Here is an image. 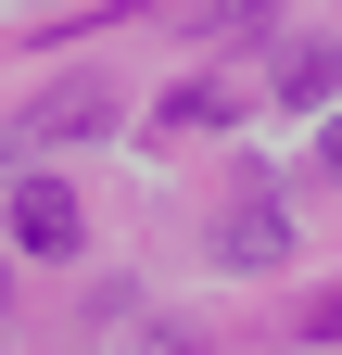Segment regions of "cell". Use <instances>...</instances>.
<instances>
[{
    "label": "cell",
    "instance_id": "6da1fadb",
    "mask_svg": "<svg viewBox=\"0 0 342 355\" xmlns=\"http://www.w3.org/2000/svg\"><path fill=\"white\" fill-rule=\"evenodd\" d=\"M114 127V76H51L38 102L13 114V140H38V153H64V140H102Z\"/></svg>",
    "mask_w": 342,
    "mask_h": 355
},
{
    "label": "cell",
    "instance_id": "7a4b0ae2",
    "mask_svg": "<svg viewBox=\"0 0 342 355\" xmlns=\"http://www.w3.org/2000/svg\"><path fill=\"white\" fill-rule=\"evenodd\" d=\"M0 229H13V254H38V266H51V254H76V191H64V178H13V203H0Z\"/></svg>",
    "mask_w": 342,
    "mask_h": 355
},
{
    "label": "cell",
    "instance_id": "3957f363",
    "mask_svg": "<svg viewBox=\"0 0 342 355\" xmlns=\"http://www.w3.org/2000/svg\"><path fill=\"white\" fill-rule=\"evenodd\" d=\"M279 254H291V216H279L267 191H241V203L216 216V266H241V279H267Z\"/></svg>",
    "mask_w": 342,
    "mask_h": 355
},
{
    "label": "cell",
    "instance_id": "277c9868",
    "mask_svg": "<svg viewBox=\"0 0 342 355\" xmlns=\"http://www.w3.org/2000/svg\"><path fill=\"white\" fill-rule=\"evenodd\" d=\"M330 89H342V38H291V51H279V102H291V114H317Z\"/></svg>",
    "mask_w": 342,
    "mask_h": 355
},
{
    "label": "cell",
    "instance_id": "5b68a950",
    "mask_svg": "<svg viewBox=\"0 0 342 355\" xmlns=\"http://www.w3.org/2000/svg\"><path fill=\"white\" fill-rule=\"evenodd\" d=\"M165 127H178V140H190V127H228V89H178V102H165Z\"/></svg>",
    "mask_w": 342,
    "mask_h": 355
},
{
    "label": "cell",
    "instance_id": "8992f818",
    "mask_svg": "<svg viewBox=\"0 0 342 355\" xmlns=\"http://www.w3.org/2000/svg\"><path fill=\"white\" fill-rule=\"evenodd\" d=\"M267 13L279 0H216V38H267Z\"/></svg>",
    "mask_w": 342,
    "mask_h": 355
},
{
    "label": "cell",
    "instance_id": "52a82bcc",
    "mask_svg": "<svg viewBox=\"0 0 342 355\" xmlns=\"http://www.w3.org/2000/svg\"><path fill=\"white\" fill-rule=\"evenodd\" d=\"M305 343H342V292H317V304H305Z\"/></svg>",
    "mask_w": 342,
    "mask_h": 355
},
{
    "label": "cell",
    "instance_id": "ba28073f",
    "mask_svg": "<svg viewBox=\"0 0 342 355\" xmlns=\"http://www.w3.org/2000/svg\"><path fill=\"white\" fill-rule=\"evenodd\" d=\"M317 178H330V191H342V114L317 127Z\"/></svg>",
    "mask_w": 342,
    "mask_h": 355
}]
</instances>
